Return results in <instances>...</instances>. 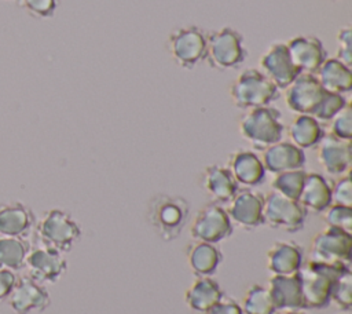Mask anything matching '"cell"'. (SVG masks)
Wrapping results in <instances>:
<instances>
[{
  "label": "cell",
  "instance_id": "cell-16",
  "mask_svg": "<svg viewBox=\"0 0 352 314\" xmlns=\"http://www.w3.org/2000/svg\"><path fill=\"white\" fill-rule=\"evenodd\" d=\"M286 45L293 63L301 73L315 74L327 58L323 43L315 36H296Z\"/></svg>",
  "mask_w": 352,
  "mask_h": 314
},
{
  "label": "cell",
  "instance_id": "cell-7",
  "mask_svg": "<svg viewBox=\"0 0 352 314\" xmlns=\"http://www.w3.org/2000/svg\"><path fill=\"white\" fill-rule=\"evenodd\" d=\"M307 215V209L298 202V200L289 198L275 190L270 191L264 197V223L272 229L283 230L286 233L300 231L304 227Z\"/></svg>",
  "mask_w": 352,
  "mask_h": 314
},
{
  "label": "cell",
  "instance_id": "cell-3",
  "mask_svg": "<svg viewBox=\"0 0 352 314\" xmlns=\"http://www.w3.org/2000/svg\"><path fill=\"white\" fill-rule=\"evenodd\" d=\"M38 244L54 248L62 253L72 251L81 237V227L66 211L52 208L41 215L34 224Z\"/></svg>",
  "mask_w": 352,
  "mask_h": 314
},
{
  "label": "cell",
  "instance_id": "cell-11",
  "mask_svg": "<svg viewBox=\"0 0 352 314\" xmlns=\"http://www.w3.org/2000/svg\"><path fill=\"white\" fill-rule=\"evenodd\" d=\"M23 269H26L28 275L34 281L54 284L66 273L67 262L62 252L38 244L30 247Z\"/></svg>",
  "mask_w": 352,
  "mask_h": 314
},
{
  "label": "cell",
  "instance_id": "cell-33",
  "mask_svg": "<svg viewBox=\"0 0 352 314\" xmlns=\"http://www.w3.org/2000/svg\"><path fill=\"white\" fill-rule=\"evenodd\" d=\"M330 134L338 139H352V109L349 103L330 118Z\"/></svg>",
  "mask_w": 352,
  "mask_h": 314
},
{
  "label": "cell",
  "instance_id": "cell-13",
  "mask_svg": "<svg viewBox=\"0 0 352 314\" xmlns=\"http://www.w3.org/2000/svg\"><path fill=\"white\" fill-rule=\"evenodd\" d=\"M261 72L275 84L278 90H286L301 73L293 63L286 43H272L260 56Z\"/></svg>",
  "mask_w": 352,
  "mask_h": 314
},
{
  "label": "cell",
  "instance_id": "cell-31",
  "mask_svg": "<svg viewBox=\"0 0 352 314\" xmlns=\"http://www.w3.org/2000/svg\"><path fill=\"white\" fill-rule=\"evenodd\" d=\"M305 175L307 172L304 169H294V171H286V172H280L276 174L271 187L272 190L293 198V200H298L304 180H305Z\"/></svg>",
  "mask_w": 352,
  "mask_h": 314
},
{
  "label": "cell",
  "instance_id": "cell-1",
  "mask_svg": "<svg viewBox=\"0 0 352 314\" xmlns=\"http://www.w3.org/2000/svg\"><path fill=\"white\" fill-rule=\"evenodd\" d=\"M190 213L187 200L180 196L160 193L147 205V220L154 231L165 241H172L183 231Z\"/></svg>",
  "mask_w": 352,
  "mask_h": 314
},
{
  "label": "cell",
  "instance_id": "cell-30",
  "mask_svg": "<svg viewBox=\"0 0 352 314\" xmlns=\"http://www.w3.org/2000/svg\"><path fill=\"white\" fill-rule=\"evenodd\" d=\"M243 314H275L276 307L267 286L253 284L248 288L242 300Z\"/></svg>",
  "mask_w": 352,
  "mask_h": 314
},
{
  "label": "cell",
  "instance_id": "cell-19",
  "mask_svg": "<svg viewBox=\"0 0 352 314\" xmlns=\"http://www.w3.org/2000/svg\"><path fill=\"white\" fill-rule=\"evenodd\" d=\"M267 288L276 311L304 308L301 284L297 271L293 274H274L268 280Z\"/></svg>",
  "mask_w": 352,
  "mask_h": 314
},
{
  "label": "cell",
  "instance_id": "cell-21",
  "mask_svg": "<svg viewBox=\"0 0 352 314\" xmlns=\"http://www.w3.org/2000/svg\"><path fill=\"white\" fill-rule=\"evenodd\" d=\"M36 224L33 211L21 201L0 204V236L25 237Z\"/></svg>",
  "mask_w": 352,
  "mask_h": 314
},
{
  "label": "cell",
  "instance_id": "cell-10",
  "mask_svg": "<svg viewBox=\"0 0 352 314\" xmlns=\"http://www.w3.org/2000/svg\"><path fill=\"white\" fill-rule=\"evenodd\" d=\"M232 222L227 211L217 202L202 207L192 219L190 234L195 241L220 242L232 234Z\"/></svg>",
  "mask_w": 352,
  "mask_h": 314
},
{
  "label": "cell",
  "instance_id": "cell-24",
  "mask_svg": "<svg viewBox=\"0 0 352 314\" xmlns=\"http://www.w3.org/2000/svg\"><path fill=\"white\" fill-rule=\"evenodd\" d=\"M302 248L294 241H278L267 252V269L272 274H293L302 264Z\"/></svg>",
  "mask_w": 352,
  "mask_h": 314
},
{
  "label": "cell",
  "instance_id": "cell-26",
  "mask_svg": "<svg viewBox=\"0 0 352 314\" xmlns=\"http://www.w3.org/2000/svg\"><path fill=\"white\" fill-rule=\"evenodd\" d=\"M320 85L334 94L344 95L352 90V70L337 58H326L315 73Z\"/></svg>",
  "mask_w": 352,
  "mask_h": 314
},
{
  "label": "cell",
  "instance_id": "cell-12",
  "mask_svg": "<svg viewBox=\"0 0 352 314\" xmlns=\"http://www.w3.org/2000/svg\"><path fill=\"white\" fill-rule=\"evenodd\" d=\"M327 92L315 74L300 73L286 88V105L297 114L314 116Z\"/></svg>",
  "mask_w": 352,
  "mask_h": 314
},
{
  "label": "cell",
  "instance_id": "cell-22",
  "mask_svg": "<svg viewBox=\"0 0 352 314\" xmlns=\"http://www.w3.org/2000/svg\"><path fill=\"white\" fill-rule=\"evenodd\" d=\"M202 187L212 197L213 202H230L239 190L230 169L224 165L212 164L202 174Z\"/></svg>",
  "mask_w": 352,
  "mask_h": 314
},
{
  "label": "cell",
  "instance_id": "cell-40",
  "mask_svg": "<svg viewBox=\"0 0 352 314\" xmlns=\"http://www.w3.org/2000/svg\"><path fill=\"white\" fill-rule=\"evenodd\" d=\"M16 274L12 270L0 267V302L7 299L16 284Z\"/></svg>",
  "mask_w": 352,
  "mask_h": 314
},
{
  "label": "cell",
  "instance_id": "cell-36",
  "mask_svg": "<svg viewBox=\"0 0 352 314\" xmlns=\"http://www.w3.org/2000/svg\"><path fill=\"white\" fill-rule=\"evenodd\" d=\"M19 6L33 18L47 19L54 17L58 0H21Z\"/></svg>",
  "mask_w": 352,
  "mask_h": 314
},
{
  "label": "cell",
  "instance_id": "cell-15",
  "mask_svg": "<svg viewBox=\"0 0 352 314\" xmlns=\"http://www.w3.org/2000/svg\"><path fill=\"white\" fill-rule=\"evenodd\" d=\"M264 196L252 189L238 190L227 207V213L231 222L243 229L252 230L264 224L263 218Z\"/></svg>",
  "mask_w": 352,
  "mask_h": 314
},
{
  "label": "cell",
  "instance_id": "cell-18",
  "mask_svg": "<svg viewBox=\"0 0 352 314\" xmlns=\"http://www.w3.org/2000/svg\"><path fill=\"white\" fill-rule=\"evenodd\" d=\"M263 165L271 174L302 169L305 153L292 142L279 140L263 150Z\"/></svg>",
  "mask_w": 352,
  "mask_h": 314
},
{
  "label": "cell",
  "instance_id": "cell-8",
  "mask_svg": "<svg viewBox=\"0 0 352 314\" xmlns=\"http://www.w3.org/2000/svg\"><path fill=\"white\" fill-rule=\"evenodd\" d=\"M168 52L183 69H192L205 59L206 34L198 26L175 29L168 37Z\"/></svg>",
  "mask_w": 352,
  "mask_h": 314
},
{
  "label": "cell",
  "instance_id": "cell-41",
  "mask_svg": "<svg viewBox=\"0 0 352 314\" xmlns=\"http://www.w3.org/2000/svg\"><path fill=\"white\" fill-rule=\"evenodd\" d=\"M275 314H305L300 310H278Z\"/></svg>",
  "mask_w": 352,
  "mask_h": 314
},
{
  "label": "cell",
  "instance_id": "cell-42",
  "mask_svg": "<svg viewBox=\"0 0 352 314\" xmlns=\"http://www.w3.org/2000/svg\"><path fill=\"white\" fill-rule=\"evenodd\" d=\"M7 1H15V3H18V4H19V1H21V0H7Z\"/></svg>",
  "mask_w": 352,
  "mask_h": 314
},
{
  "label": "cell",
  "instance_id": "cell-23",
  "mask_svg": "<svg viewBox=\"0 0 352 314\" xmlns=\"http://www.w3.org/2000/svg\"><path fill=\"white\" fill-rule=\"evenodd\" d=\"M298 202L311 212H324L331 205V186L316 172H307Z\"/></svg>",
  "mask_w": 352,
  "mask_h": 314
},
{
  "label": "cell",
  "instance_id": "cell-5",
  "mask_svg": "<svg viewBox=\"0 0 352 314\" xmlns=\"http://www.w3.org/2000/svg\"><path fill=\"white\" fill-rule=\"evenodd\" d=\"M279 90L258 69L243 70L230 85V98L232 103L243 110L268 106L276 101Z\"/></svg>",
  "mask_w": 352,
  "mask_h": 314
},
{
  "label": "cell",
  "instance_id": "cell-14",
  "mask_svg": "<svg viewBox=\"0 0 352 314\" xmlns=\"http://www.w3.org/2000/svg\"><path fill=\"white\" fill-rule=\"evenodd\" d=\"M8 304L15 314H30L44 311L51 304V296L44 286L29 275L19 277L10 293Z\"/></svg>",
  "mask_w": 352,
  "mask_h": 314
},
{
  "label": "cell",
  "instance_id": "cell-34",
  "mask_svg": "<svg viewBox=\"0 0 352 314\" xmlns=\"http://www.w3.org/2000/svg\"><path fill=\"white\" fill-rule=\"evenodd\" d=\"M324 222L327 226L352 233V207L331 204L324 211Z\"/></svg>",
  "mask_w": 352,
  "mask_h": 314
},
{
  "label": "cell",
  "instance_id": "cell-32",
  "mask_svg": "<svg viewBox=\"0 0 352 314\" xmlns=\"http://www.w3.org/2000/svg\"><path fill=\"white\" fill-rule=\"evenodd\" d=\"M330 302L341 310H349L352 307V273L349 267L344 269L334 280Z\"/></svg>",
  "mask_w": 352,
  "mask_h": 314
},
{
  "label": "cell",
  "instance_id": "cell-29",
  "mask_svg": "<svg viewBox=\"0 0 352 314\" xmlns=\"http://www.w3.org/2000/svg\"><path fill=\"white\" fill-rule=\"evenodd\" d=\"M29 249L30 245L25 237L0 236V267L12 271L23 269Z\"/></svg>",
  "mask_w": 352,
  "mask_h": 314
},
{
  "label": "cell",
  "instance_id": "cell-17",
  "mask_svg": "<svg viewBox=\"0 0 352 314\" xmlns=\"http://www.w3.org/2000/svg\"><path fill=\"white\" fill-rule=\"evenodd\" d=\"M351 140L338 139L331 134L323 135L318 143V161L327 174L341 176L351 167Z\"/></svg>",
  "mask_w": 352,
  "mask_h": 314
},
{
  "label": "cell",
  "instance_id": "cell-25",
  "mask_svg": "<svg viewBox=\"0 0 352 314\" xmlns=\"http://www.w3.org/2000/svg\"><path fill=\"white\" fill-rule=\"evenodd\" d=\"M223 296V289L210 275L197 277L184 292L187 306L198 313H208Z\"/></svg>",
  "mask_w": 352,
  "mask_h": 314
},
{
  "label": "cell",
  "instance_id": "cell-20",
  "mask_svg": "<svg viewBox=\"0 0 352 314\" xmlns=\"http://www.w3.org/2000/svg\"><path fill=\"white\" fill-rule=\"evenodd\" d=\"M227 168L235 182L245 187H253L263 183L267 172L258 156L246 149L235 150L228 158Z\"/></svg>",
  "mask_w": 352,
  "mask_h": 314
},
{
  "label": "cell",
  "instance_id": "cell-6",
  "mask_svg": "<svg viewBox=\"0 0 352 314\" xmlns=\"http://www.w3.org/2000/svg\"><path fill=\"white\" fill-rule=\"evenodd\" d=\"M248 56L243 36L234 28L224 26L206 34L205 59L216 70L239 67Z\"/></svg>",
  "mask_w": 352,
  "mask_h": 314
},
{
  "label": "cell",
  "instance_id": "cell-2",
  "mask_svg": "<svg viewBox=\"0 0 352 314\" xmlns=\"http://www.w3.org/2000/svg\"><path fill=\"white\" fill-rule=\"evenodd\" d=\"M349 264H329L308 260L297 270L304 308H324L330 304V295L337 275Z\"/></svg>",
  "mask_w": 352,
  "mask_h": 314
},
{
  "label": "cell",
  "instance_id": "cell-9",
  "mask_svg": "<svg viewBox=\"0 0 352 314\" xmlns=\"http://www.w3.org/2000/svg\"><path fill=\"white\" fill-rule=\"evenodd\" d=\"M352 255V233L337 227L326 226L322 231L315 234L309 260L329 263V264H349Z\"/></svg>",
  "mask_w": 352,
  "mask_h": 314
},
{
  "label": "cell",
  "instance_id": "cell-38",
  "mask_svg": "<svg viewBox=\"0 0 352 314\" xmlns=\"http://www.w3.org/2000/svg\"><path fill=\"white\" fill-rule=\"evenodd\" d=\"M331 204L352 207V180L349 175H341L331 187Z\"/></svg>",
  "mask_w": 352,
  "mask_h": 314
},
{
  "label": "cell",
  "instance_id": "cell-39",
  "mask_svg": "<svg viewBox=\"0 0 352 314\" xmlns=\"http://www.w3.org/2000/svg\"><path fill=\"white\" fill-rule=\"evenodd\" d=\"M206 314H243L241 304L232 299L223 296Z\"/></svg>",
  "mask_w": 352,
  "mask_h": 314
},
{
  "label": "cell",
  "instance_id": "cell-27",
  "mask_svg": "<svg viewBox=\"0 0 352 314\" xmlns=\"http://www.w3.org/2000/svg\"><path fill=\"white\" fill-rule=\"evenodd\" d=\"M186 253L188 266L197 277L212 275L223 260V255L216 245L204 241L188 244Z\"/></svg>",
  "mask_w": 352,
  "mask_h": 314
},
{
  "label": "cell",
  "instance_id": "cell-4",
  "mask_svg": "<svg viewBox=\"0 0 352 314\" xmlns=\"http://www.w3.org/2000/svg\"><path fill=\"white\" fill-rule=\"evenodd\" d=\"M283 131L280 112L270 105L249 109L239 120L241 135L258 150L279 142Z\"/></svg>",
  "mask_w": 352,
  "mask_h": 314
},
{
  "label": "cell",
  "instance_id": "cell-37",
  "mask_svg": "<svg viewBox=\"0 0 352 314\" xmlns=\"http://www.w3.org/2000/svg\"><path fill=\"white\" fill-rule=\"evenodd\" d=\"M337 40V55L336 58L351 66L352 63V29L349 25L340 28L336 36Z\"/></svg>",
  "mask_w": 352,
  "mask_h": 314
},
{
  "label": "cell",
  "instance_id": "cell-35",
  "mask_svg": "<svg viewBox=\"0 0 352 314\" xmlns=\"http://www.w3.org/2000/svg\"><path fill=\"white\" fill-rule=\"evenodd\" d=\"M346 99L341 94H334V92H327L324 99L322 101L320 106L315 112L312 117H315L318 121H330V118L338 113L345 105Z\"/></svg>",
  "mask_w": 352,
  "mask_h": 314
},
{
  "label": "cell",
  "instance_id": "cell-28",
  "mask_svg": "<svg viewBox=\"0 0 352 314\" xmlns=\"http://www.w3.org/2000/svg\"><path fill=\"white\" fill-rule=\"evenodd\" d=\"M290 142L300 149H312L318 146L324 135L320 121L308 114L296 116L289 125Z\"/></svg>",
  "mask_w": 352,
  "mask_h": 314
}]
</instances>
